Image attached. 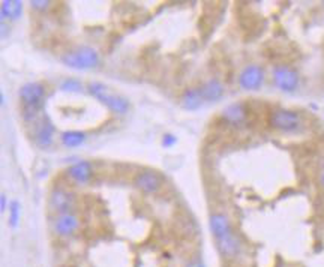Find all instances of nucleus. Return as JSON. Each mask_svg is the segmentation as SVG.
I'll use <instances>...</instances> for the list:
<instances>
[{
  "label": "nucleus",
  "instance_id": "obj_1",
  "mask_svg": "<svg viewBox=\"0 0 324 267\" xmlns=\"http://www.w3.org/2000/svg\"><path fill=\"white\" fill-rule=\"evenodd\" d=\"M209 227L219 254L225 258L237 257L240 252V242L233 231L228 216L224 213H212L209 218Z\"/></svg>",
  "mask_w": 324,
  "mask_h": 267
},
{
  "label": "nucleus",
  "instance_id": "obj_2",
  "mask_svg": "<svg viewBox=\"0 0 324 267\" xmlns=\"http://www.w3.org/2000/svg\"><path fill=\"white\" fill-rule=\"evenodd\" d=\"M20 101H21V107H23V119L26 122H33L45 99V86L39 81H32L26 83L20 92Z\"/></svg>",
  "mask_w": 324,
  "mask_h": 267
},
{
  "label": "nucleus",
  "instance_id": "obj_3",
  "mask_svg": "<svg viewBox=\"0 0 324 267\" xmlns=\"http://www.w3.org/2000/svg\"><path fill=\"white\" fill-rule=\"evenodd\" d=\"M87 89H89V93L92 96H95L99 102H102L113 113L123 116V114H126L129 111L128 99L120 96V95H117V93H114V92H111L107 86H104L102 83L92 81V83H89Z\"/></svg>",
  "mask_w": 324,
  "mask_h": 267
},
{
  "label": "nucleus",
  "instance_id": "obj_4",
  "mask_svg": "<svg viewBox=\"0 0 324 267\" xmlns=\"http://www.w3.org/2000/svg\"><path fill=\"white\" fill-rule=\"evenodd\" d=\"M62 63L71 69H77V71H87V69H93L99 65L101 59L99 53L92 48V47H80L77 50H72L69 53H65L62 56Z\"/></svg>",
  "mask_w": 324,
  "mask_h": 267
},
{
  "label": "nucleus",
  "instance_id": "obj_5",
  "mask_svg": "<svg viewBox=\"0 0 324 267\" xmlns=\"http://www.w3.org/2000/svg\"><path fill=\"white\" fill-rule=\"evenodd\" d=\"M269 123L273 129L281 132H297L303 126V119L297 111L278 108L272 111Z\"/></svg>",
  "mask_w": 324,
  "mask_h": 267
},
{
  "label": "nucleus",
  "instance_id": "obj_6",
  "mask_svg": "<svg viewBox=\"0 0 324 267\" xmlns=\"http://www.w3.org/2000/svg\"><path fill=\"white\" fill-rule=\"evenodd\" d=\"M272 80L281 92H285V93H291L297 90L300 83L297 71L288 65H276L272 69Z\"/></svg>",
  "mask_w": 324,
  "mask_h": 267
},
{
  "label": "nucleus",
  "instance_id": "obj_7",
  "mask_svg": "<svg viewBox=\"0 0 324 267\" xmlns=\"http://www.w3.org/2000/svg\"><path fill=\"white\" fill-rule=\"evenodd\" d=\"M75 206V195L66 189H53L48 198V207L57 215L72 213Z\"/></svg>",
  "mask_w": 324,
  "mask_h": 267
},
{
  "label": "nucleus",
  "instance_id": "obj_8",
  "mask_svg": "<svg viewBox=\"0 0 324 267\" xmlns=\"http://www.w3.org/2000/svg\"><path fill=\"white\" fill-rule=\"evenodd\" d=\"M264 83V69L260 65H248L239 74V86L243 90H258Z\"/></svg>",
  "mask_w": 324,
  "mask_h": 267
},
{
  "label": "nucleus",
  "instance_id": "obj_9",
  "mask_svg": "<svg viewBox=\"0 0 324 267\" xmlns=\"http://www.w3.org/2000/svg\"><path fill=\"white\" fill-rule=\"evenodd\" d=\"M135 186L144 194H156L162 188V177L152 170H146L135 177Z\"/></svg>",
  "mask_w": 324,
  "mask_h": 267
},
{
  "label": "nucleus",
  "instance_id": "obj_10",
  "mask_svg": "<svg viewBox=\"0 0 324 267\" xmlns=\"http://www.w3.org/2000/svg\"><path fill=\"white\" fill-rule=\"evenodd\" d=\"M54 231L57 236L60 237H69L72 236L78 227H80V221L74 213H63L57 215V218L54 219Z\"/></svg>",
  "mask_w": 324,
  "mask_h": 267
},
{
  "label": "nucleus",
  "instance_id": "obj_11",
  "mask_svg": "<svg viewBox=\"0 0 324 267\" xmlns=\"http://www.w3.org/2000/svg\"><path fill=\"white\" fill-rule=\"evenodd\" d=\"M68 176L78 185H84L90 180L93 174V167L89 161H78L68 168Z\"/></svg>",
  "mask_w": 324,
  "mask_h": 267
},
{
  "label": "nucleus",
  "instance_id": "obj_12",
  "mask_svg": "<svg viewBox=\"0 0 324 267\" xmlns=\"http://www.w3.org/2000/svg\"><path fill=\"white\" fill-rule=\"evenodd\" d=\"M200 90H201V95H203L204 101H207V102H216V101H219L224 96V92H225L224 84L218 80V78L207 80L200 87Z\"/></svg>",
  "mask_w": 324,
  "mask_h": 267
},
{
  "label": "nucleus",
  "instance_id": "obj_13",
  "mask_svg": "<svg viewBox=\"0 0 324 267\" xmlns=\"http://www.w3.org/2000/svg\"><path fill=\"white\" fill-rule=\"evenodd\" d=\"M246 114H248V111H246V108H245L242 102L230 104V105L224 108V111H222V117L231 125H242V123H245Z\"/></svg>",
  "mask_w": 324,
  "mask_h": 267
},
{
  "label": "nucleus",
  "instance_id": "obj_14",
  "mask_svg": "<svg viewBox=\"0 0 324 267\" xmlns=\"http://www.w3.org/2000/svg\"><path fill=\"white\" fill-rule=\"evenodd\" d=\"M35 140H36V144L39 147H44V149L45 147H50L53 144L54 126L48 119L42 120V123L38 126L36 134H35Z\"/></svg>",
  "mask_w": 324,
  "mask_h": 267
},
{
  "label": "nucleus",
  "instance_id": "obj_15",
  "mask_svg": "<svg viewBox=\"0 0 324 267\" xmlns=\"http://www.w3.org/2000/svg\"><path fill=\"white\" fill-rule=\"evenodd\" d=\"M180 102H182V107L185 108V110H188V111H195V110H198V108L203 105V102H204V98H203V95H201L200 87H191V89H186V90L183 92V95H182Z\"/></svg>",
  "mask_w": 324,
  "mask_h": 267
},
{
  "label": "nucleus",
  "instance_id": "obj_16",
  "mask_svg": "<svg viewBox=\"0 0 324 267\" xmlns=\"http://www.w3.org/2000/svg\"><path fill=\"white\" fill-rule=\"evenodd\" d=\"M86 138H87V135L81 131H65L60 137L63 146H66V147H78L81 144H84Z\"/></svg>",
  "mask_w": 324,
  "mask_h": 267
},
{
  "label": "nucleus",
  "instance_id": "obj_17",
  "mask_svg": "<svg viewBox=\"0 0 324 267\" xmlns=\"http://www.w3.org/2000/svg\"><path fill=\"white\" fill-rule=\"evenodd\" d=\"M60 90L63 92H81L83 84L77 78H65L60 81Z\"/></svg>",
  "mask_w": 324,
  "mask_h": 267
},
{
  "label": "nucleus",
  "instance_id": "obj_18",
  "mask_svg": "<svg viewBox=\"0 0 324 267\" xmlns=\"http://www.w3.org/2000/svg\"><path fill=\"white\" fill-rule=\"evenodd\" d=\"M20 203L18 201H12L9 204V225L12 228H17L18 227V222H20Z\"/></svg>",
  "mask_w": 324,
  "mask_h": 267
},
{
  "label": "nucleus",
  "instance_id": "obj_19",
  "mask_svg": "<svg viewBox=\"0 0 324 267\" xmlns=\"http://www.w3.org/2000/svg\"><path fill=\"white\" fill-rule=\"evenodd\" d=\"M23 12V3L20 0H11V20L15 21L21 17Z\"/></svg>",
  "mask_w": 324,
  "mask_h": 267
},
{
  "label": "nucleus",
  "instance_id": "obj_20",
  "mask_svg": "<svg viewBox=\"0 0 324 267\" xmlns=\"http://www.w3.org/2000/svg\"><path fill=\"white\" fill-rule=\"evenodd\" d=\"M0 17H2V23H5L6 20H11V0H3L2 2Z\"/></svg>",
  "mask_w": 324,
  "mask_h": 267
},
{
  "label": "nucleus",
  "instance_id": "obj_21",
  "mask_svg": "<svg viewBox=\"0 0 324 267\" xmlns=\"http://www.w3.org/2000/svg\"><path fill=\"white\" fill-rule=\"evenodd\" d=\"M51 2L50 0H32L30 2V6L36 11H47L50 8Z\"/></svg>",
  "mask_w": 324,
  "mask_h": 267
},
{
  "label": "nucleus",
  "instance_id": "obj_22",
  "mask_svg": "<svg viewBox=\"0 0 324 267\" xmlns=\"http://www.w3.org/2000/svg\"><path fill=\"white\" fill-rule=\"evenodd\" d=\"M176 137L174 135H171V134H165L164 135V138H162V146L164 147H171V146H174L176 144Z\"/></svg>",
  "mask_w": 324,
  "mask_h": 267
},
{
  "label": "nucleus",
  "instance_id": "obj_23",
  "mask_svg": "<svg viewBox=\"0 0 324 267\" xmlns=\"http://www.w3.org/2000/svg\"><path fill=\"white\" fill-rule=\"evenodd\" d=\"M0 210H2V212L6 210V195H5V194L0 195Z\"/></svg>",
  "mask_w": 324,
  "mask_h": 267
},
{
  "label": "nucleus",
  "instance_id": "obj_24",
  "mask_svg": "<svg viewBox=\"0 0 324 267\" xmlns=\"http://www.w3.org/2000/svg\"><path fill=\"white\" fill-rule=\"evenodd\" d=\"M186 267H204L201 264V261H198V260H195V261H192V263H189Z\"/></svg>",
  "mask_w": 324,
  "mask_h": 267
},
{
  "label": "nucleus",
  "instance_id": "obj_25",
  "mask_svg": "<svg viewBox=\"0 0 324 267\" xmlns=\"http://www.w3.org/2000/svg\"><path fill=\"white\" fill-rule=\"evenodd\" d=\"M6 29H9V27H6L5 23H2V38H3V39L6 38Z\"/></svg>",
  "mask_w": 324,
  "mask_h": 267
},
{
  "label": "nucleus",
  "instance_id": "obj_26",
  "mask_svg": "<svg viewBox=\"0 0 324 267\" xmlns=\"http://www.w3.org/2000/svg\"><path fill=\"white\" fill-rule=\"evenodd\" d=\"M321 185H323V188H324V170L321 171Z\"/></svg>",
  "mask_w": 324,
  "mask_h": 267
}]
</instances>
